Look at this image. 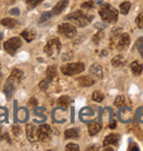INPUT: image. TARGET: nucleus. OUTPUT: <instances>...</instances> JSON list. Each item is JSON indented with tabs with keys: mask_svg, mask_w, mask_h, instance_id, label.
I'll return each mask as SVG.
<instances>
[{
	"mask_svg": "<svg viewBox=\"0 0 143 151\" xmlns=\"http://www.w3.org/2000/svg\"><path fill=\"white\" fill-rule=\"evenodd\" d=\"M65 20H68V21L73 22L74 24H76V25L83 27L90 23V21L93 20V15H88L86 13H84L83 11L78 10V11H75L71 13V14L66 15Z\"/></svg>",
	"mask_w": 143,
	"mask_h": 151,
	"instance_id": "obj_1",
	"label": "nucleus"
},
{
	"mask_svg": "<svg viewBox=\"0 0 143 151\" xmlns=\"http://www.w3.org/2000/svg\"><path fill=\"white\" fill-rule=\"evenodd\" d=\"M99 14L104 21L108 23H113L118 20V11L109 4H104L99 8Z\"/></svg>",
	"mask_w": 143,
	"mask_h": 151,
	"instance_id": "obj_2",
	"label": "nucleus"
},
{
	"mask_svg": "<svg viewBox=\"0 0 143 151\" xmlns=\"http://www.w3.org/2000/svg\"><path fill=\"white\" fill-rule=\"evenodd\" d=\"M85 65L83 63H72L61 67V71L66 76H75L84 71Z\"/></svg>",
	"mask_w": 143,
	"mask_h": 151,
	"instance_id": "obj_3",
	"label": "nucleus"
},
{
	"mask_svg": "<svg viewBox=\"0 0 143 151\" xmlns=\"http://www.w3.org/2000/svg\"><path fill=\"white\" fill-rule=\"evenodd\" d=\"M22 42L19 37H11L4 43V48L8 54L15 55V53L21 47Z\"/></svg>",
	"mask_w": 143,
	"mask_h": 151,
	"instance_id": "obj_4",
	"label": "nucleus"
},
{
	"mask_svg": "<svg viewBox=\"0 0 143 151\" xmlns=\"http://www.w3.org/2000/svg\"><path fill=\"white\" fill-rule=\"evenodd\" d=\"M61 42L58 38H52L47 42V44L44 47V52H45L49 56H55L61 52Z\"/></svg>",
	"mask_w": 143,
	"mask_h": 151,
	"instance_id": "obj_5",
	"label": "nucleus"
},
{
	"mask_svg": "<svg viewBox=\"0 0 143 151\" xmlns=\"http://www.w3.org/2000/svg\"><path fill=\"white\" fill-rule=\"evenodd\" d=\"M57 31H58L60 34H62L63 36H65V37H67V38L74 37V36L77 34L76 27H74L73 24H71V23H63V24L58 25Z\"/></svg>",
	"mask_w": 143,
	"mask_h": 151,
	"instance_id": "obj_6",
	"label": "nucleus"
},
{
	"mask_svg": "<svg viewBox=\"0 0 143 151\" xmlns=\"http://www.w3.org/2000/svg\"><path fill=\"white\" fill-rule=\"evenodd\" d=\"M130 45V36L127 33H121L117 40V48L119 50H123Z\"/></svg>",
	"mask_w": 143,
	"mask_h": 151,
	"instance_id": "obj_7",
	"label": "nucleus"
},
{
	"mask_svg": "<svg viewBox=\"0 0 143 151\" xmlns=\"http://www.w3.org/2000/svg\"><path fill=\"white\" fill-rule=\"evenodd\" d=\"M36 134H38V140H45L47 139L51 135V127L49 125H41L38 129H36Z\"/></svg>",
	"mask_w": 143,
	"mask_h": 151,
	"instance_id": "obj_8",
	"label": "nucleus"
},
{
	"mask_svg": "<svg viewBox=\"0 0 143 151\" xmlns=\"http://www.w3.org/2000/svg\"><path fill=\"white\" fill-rule=\"evenodd\" d=\"M118 117L119 119L122 121L123 123H129L132 121V111L129 107H122L119 112H118Z\"/></svg>",
	"mask_w": 143,
	"mask_h": 151,
	"instance_id": "obj_9",
	"label": "nucleus"
},
{
	"mask_svg": "<svg viewBox=\"0 0 143 151\" xmlns=\"http://www.w3.org/2000/svg\"><path fill=\"white\" fill-rule=\"evenodd\" d=\"M17 84L15 81L9 77V79L7 80V82H6V86H4V93L7 95V99L8 100H10L11 99V95L13 93V91H15V86Z\"/></svg>",
	"mask_w": 143,
	"mask_h": 151,
	"instance_id": "obj_10",
	"label": "nucleus"
},
{
	"mask_svg": "<svg viewBox=\"0 0 143 151\" xmlns=\"http://www.w3.org/2000/svg\"><path fill=\"white\" fill-rule=\"evenodd\" d=\"M119 139H120V136L118 134H110L108 136L106 137L105 140H104V146H117L119 144Z\"/></svg>",
	"mask_w": 143,
	"mask_h": 151,
	"instance_id": "obj_11",
	"label": "nucleus"
},
{
	"mask_svg": "<svg viewBox=\"0 0 143 151\" xmlns=\"http://www.w3.org/2000/svg\"><path fill=\"white\" fill-rule=\"evenodd\" d=\"M26 137L30 141H35L38 140V134H36V128L32 124L26 125Z\"/></svg>",
	"mask_w": 143,
	"mask_h": 151,
	"instance_id": "obj_12",
	"label": "nucleus"
},
{
	"mask_svg": "<svg viewBox=\"0 0 143 151\" xmlns=\"http://www.w3.org/2000/svg\"><path fill=\"white\" fill-rule=\"evenodd\" d=\"M67 4H68V0H60V1L54 6V8H53L52 14H60L61 12L64 11L65 8L67 7Z\"/></svg>",
	"mask_w": 143,
	"mask_h": 151,
	"instance_id": "obj_13",
	"label": "nucleus"
},
{
	"mask_svg": "<svg viewBox=\"0 0 143 151\" xmlns=\"http://www.w3.org/2000/svg\"><path fill=\"white\" fill-rule=\"evenodd\" d=\"M78 83L80 87H84V88H88V87H91L93 84H95V80L90 77H88V76H85V77H80L78 79Z\"/></svg>",
	"mask_w": 143,
	"mask_h": 151,
	"instance_id": "obj_14",
	"label": "nucleus"
},
{
	"mask_svg": "<svg viewBox=\"0 0 143 151\" xmlns=\"http://www.w3.org/2000/svg\"><path fill=\"white\" fill-rule=\"evenodd\" d=\"M130 69H131L132 73L134 76H140L141 72L143 70V65L138 60H134L133 63H131V66H130Z\"/></svg>",
	"mask_w": 143,
	"mask_h": 151,
	"instance_id": "obj_15",
	"label": "nucleus"
},
{
	"mask_svg": "<svg viewBox=\"0 0 143 151\" xmlns=\"http://www.w3.org/2000/svg\"><path fill=\"white\" fill-rule=\"evenodd\" d=\"M101 129V125L100 123H96V122H93L88 125V132L90 136H95L96 134L99 132V130Z\"/></svg>",
	"mask_w": 143,
	"mask_h": 151,
	"instance_id": "obj_16",
	"label": "nucleus"
},
{
	"mask_svg": "<svg viewBox=\"0 0 143 151\" xmlns=\"http://www.w3.org/2000/svg\"><path fill=\"white\" fill-rule=\"evenodd\" d=\"M89 71H90L91 75L96 76V77H98V78H102V76H104L102 67L99 64H94V65H93V66L90 67V69H89Z\"/></svg>",
	"mask_w": 143,
	"mask_h": 151,
	"instance_id": "obj_17",
	"label": "nucleus"
},
{
	"mask_svg": "<svg viewBox=\"0 0 143 151\" xmlns=\"http://www.w3.org/2000/svg\"><path fill=\"white\" fill-rule=\"evenodd\" d=\"M23 76H24V73H23V71H21L20 69H13L11 72V75H10V78H11L13 81H15L17 83H19L21 80L23 79Z\"/></svg>",
	"mask_w": 143,
	"mask_h": 151,
	"instance_id": "obj_18",
	"label": "nucleus"
},
{
	"mask_svg": "<svg viewBox=\"0 0 143 151\" xmlns=\"http://www.w3.org/2000/svg\"><path fill=\"white\" fill-rule=\"evenodd\" d=\"M111 64H112L113 67H117V68L122 67V66H124V64H125L124 57L122 56V55H117V56H115L112 59H111Z\"/></svg>",
	"mask_w": 143,
	"mask_h": 151,
	"instance_id": "obj_19",
	"label": "nucleus"
},
{
	"mask_svg": "<svg viewBox=\"0 0 143 151\" xmlns=\"http://www.w3.org/2000/svg\"><path fill=\"white\" fill-rule=\"evenodd\" d=\"M1 24L4 25V27H8V29H13L18 25V21L15 19H12V18H6L1 21Z\"/></svg>",
	"mask_w": 143,
	"mask_h": 151,
	"instance_id": "obj_20",
	"label": "nucleus"
},
{
	"mask_svg": "<svg viewBox=\"0 0 143 151\" xmlns=\"http://www.w3.org/2000/svg\"><path fill=\"white\" fill-rule=\"evenodd\" d=\"M21 36H22L26 42H32L34 38H35L36 34H35V32H34L33 30H26L21 33Z\"/></svg>",
	"mask_w": 143,
	"mask_h": 151,
	"instance_id": "obj_21",
	"label": "nucleus"
},
{
	"mask_svg": "<svg viewBox=\"0 0 143 151\" xmlns=\"http://www.w3.org/2000/svg\"><path fill=\"white\" fill-rule=\"evenodd\" d=\"M56 75H57V70L55 66H50V67H47V69H46V78L50 81H52L56 77Z\"/></svg>",
	"mask_w": 143,
	"mask_h": 151,
	"instance_id": "obj_22",
	"label": "nucleus"
},
{
	"mask_svg": "<svg viewBox=\"0 0 143 151\" xmlns=\"http://www.w3.org/2000/svg\"><path fill=\"white\" fill-rule=\"evenodd\" d=\"M79 136V132L77 128H69L65 130V138L66 139H72V138H77Z\"/></svg>",
	"mask_w": 143,
	"mask_h": 151,
	"instance_id": "obj_23",
	"label": "nucleus"
},
{
	"mask_svg": "<svg viewBox=\"0 0 143 151\" xmlns=\"http://www.w3.org/2000/svg\"><path fill=\"white\" fill-rule=\"evenodd\" d=\"M69 102H71V99L68 98L67 95H62V96L57 100V104L60 106H63V107H67Z\"/></svg>",
	"mask_w": 143,
	"mask_h": 151,
	"instance_id": "obj_24",
	"label": "nucleus"
},
{
	"mask_svg": "<svg viewBox=\"0 0 143 151\" xmlns=\"http://www.w3.org/2000/svg\"><path fill=\"white\" fill-rule=\"evenodd\" d=\"M120 12L122 14H128L129 10H130V8H131V4L129 2V1H124L122 4H120Z\"/></svg>",
	"mask_w": 143,
	"mask_h": 151,
	"instance_id": "obj_25",
	"label": "nucleus"
},
{
	"mask_svg": "<svg viewBox=\"0 0 143 151\" xmlns=\"http://www.w3.org/2000/svg\"><path fill=\"white\" fill-rule=\"evenodd\" d=\"M91 98H93V100H94L95 102H102L104 99H105V95L102 94L100 91H95Z\"/></svg>",
	"mask_w": 143,
	"mask_h": 151,
	"instance_id": "obj_26",
	"label": "nucleus"
},
{
	"mask_svg": "<svg viewBox=\"0 0 143 151\" xmlns=\"http://www.w3.org/2000/svg\"><path fill=\"white\" fill-rule=\"evenodd\" d=\"M136 48H138V50H139V53L141 54V56L143 57V37H139L136 40Z\"/></svg>",
	"mask_w": 143,
	"mask_h": 151,
	"instance_id": "obj_27",
	"label": "nucleus"
},
{
	"mask_svg": "<svg viewBox=\"0 0 143 151\" xmlns=\"http://www.w3.org/2000/svg\"><path fill=\"white\" fill-rule=\"evenodd\" d=\"M43 0H26V4L29 9H33L34 7H36L38 4H40Z\"/></svg>",
	"mask_w": 143,
	"mask_h": 151,
	"instance_id": "obj_28",
	"label": "nucleus"
},
{
	"mask_svg": "<svg viewBox=\"0 0 143 151\" xmlns=\"http://www.w3.org/2000/svg\"><path fill=\"white\" fill-rule=\"evenodd\" d=\"M124 104V96L123 95H118L116 100H115V105L117 106V107H121V106H123Z\"/></svg>",
	"mask_w": 143,
	"mask_h": 151,
	"instance_id": "obj_29",
	"label": "nucleus"
},
{
	"mask_svg": "<svg viewBox=\"0 0 143 151\" xmlns=\"http://www.w3.org/2000/svg\"><path fill=\"white\" fill-rule=\"evenodd\" d=\"M136 23L139 29L143 30V12H141V13L138 15V18H136Z\"/></svg>",
	"mask_w": 143,
	"mask_h": 151,
	"instance_id": "obj_30",
	"label": "nucleus"
},
{
	"mask_svg": "<svg viewBox=\"0 0 143 151\" xmlns=\"http://www.w3.org/2000/svg\"><path fill=\"white\" fill-rule=\"evenodd\" d=\"M136 119H138V121H140L141 123H143V106L142 107H139V109L136 110Z\"/></svg>",
	"mask_w": 143,
	"mask_h": 151,
	"instance_id": "obj_31",
	"label": "nucleus"
},
{
	"mask_svg": "<svg viewBox=\"0 0 143 151\" xmlns=\"http://www.w3.org/2000/svg\"><path fill=\"white\" fill-rule=\"evenodd\" d=\"M65 150L66 151H78L79 147L75 144H68L66 147H65Z\"/></svg>",
	"mask_w": 143,
	"mask_h": 151,
	"instance_id": "obj_32",
	"label": "nucleus"
},
{
	"mask_svg": "<svg viewBox=\"0 0 143 151\" xmlns=\"http://www.w3.org/2000/svg\"><path fill=\"white\" fill-rule=\"evenodd\" d=\"M50 82H51V81H50V80L46 78V79H44L43 81H41V82H40L39 87H40V89H41V90H46V88L49 87V83Z\"/></svg>",
	"mask_w": 143,
	"mask_h": 151,
	"instance_id": "obj_33",
	"label": "nucleus"
},
{
	"mask_svg": "<svg viewBox=\"0 0 143 151\" xmlns=\"http://www.w3.org/2000/svg\"><path fill=\"white\" fill-rule=\"evenodd\" d=\"M94 1H91V0H89V1H86V2H84V4H82V8L83 9H93L94 8Z\"/></svg>",
	"mask_w": 143,
	"mask_h": 151,
	"instance_id": "obj_34",
	"label": "nucleus"
},
{
	"mask_svg": "<svg viewBox=\"0 0 143 151\" xmlns=\"http://www.w3.org/2000/svg\"><path fill=\"white\" fill-rule=\"evenodd\" d=\"M51 17H52V12H44L41 18H40V22H44L46 20H49Z\"/></svg>",
	"mask_w": 143,
	"mask_h": 151,
	"instance_id": "obj_35",
	"label": "nucleus"
},
{
	"mask_svg": "<svg viewBox=\"0 0 143 151\" xmlns=\"http://www.w3.org/2000/svg\"><path fill=\"white\" fill-rule=\"evenodd\" d=\"M100 38H102V32H101V31H100V32H98L97 34L93 37V42H94L95 44H98V43H99V41H100Z\"/></svg>",
	"mask_w": 143,
	"mask_h": 151,
	"instance_id": "obj_36",
	"label": "nucleus"
},
{
	"mask_svg": "<svg viewBox=\"0 0 143 151\" xmlns=\"http://www.w3.org/2000/svg\"><path fill=\"white\" fill-rule=\"evenodd\" d=\"M29 105L32 106V107H35V106L38 105V100L35 98H31L30 101H29Z\"/></svg>",
	"mask_w": 143,
	"mask_h": 151,
	"instance_id": "obj_37",
	"label": "nucleus"
},
{
	"mask_svg": "<svg viewBox=\"0 0 143 151\" xmlns=\"http://www.w3.org/2000/svg\"><path fill=\"white\" fill-rule=\"evenodd\" d=\"M12 130H13L15 135H17V136L20 134V128L18 127V126H13V127H12Z\"/></svg>",
	"mask_w": 143,
	"mask_h": 151,
	"instance_id": "obj_38",
	"label": "nucleus"
},
{
	"mask_svg": "<svg viewBox=\"0 0 143 151\" xmlns=\"http://www.w3.org/2000/svg\"><path fill=\"white\" fill-rule=\"evenodd\" d=\"M129 150H136V151H138V150H139V148H138V146H136V145L132 144V145H130V148H129Z\"/></svg>",
	"mask_w": 143,
	"mask_h": 151,
	"instance_id": "obj_39",
	"label": "nucleus"
},
{
	"mask_svg": "<svg viewBox=\"0 0 143 151\" xmlns=\"http://www.w3.org/2000/svg\"><path fill=\"white\" fill-rule=\"evenodd\" d=\"M10 13L15 15H19V10L18 9H12V10H10Z\"/></svg>",
	"mask_w": 143,
	"mask_h": 151,
	"instance_id": "obj_40",
	"label": "nucleus"
},
{
	"mask_svg": "<svg viewBox=\"0 0 143 151\" xmlns=\"http://www.w3.org/2000/svg\"><path fill=\"white\" fill-rule=\"evenodd\" d=\"M87 150H98V146H90L87 148Z\"/></svg>",
	"mask_w": 143,
	"mask_h": 151,
	"instance_id": "obj_41",
	"label": "nucleus"
},
{
	"mask_svg": "<svg viewBox=\"0 0 143 151\" xmlns=\"http://www.w3.org/2000/svg\"><path fill=\"white\" fill-rule=\"evenodd\" d=\"M102 0H97V4H101Z\"/></svg>",
	"mask_w": 143,
	"mask_h": 151,
	"instance_id": "obj_42",
	"label": "nucleus"
},
{
	"mask_svg": "<svg viewBox=\"0 0 143 151\" xmlns=\"http://www.w3.org/2000/svg\"><path fill=\"white\" fill-rule=\"evenodd\" d=\"M1 40H2V34L0 33V41H1Z\"/></svg>",
	"mask_w": 143,
	"mask_h": 151,
	"instance_id": "obj_43",
	"label": "nucleus"
},
{
	"mask_svg": "<svg viewBox=\"0 0 143 151\" xmlns=\"http://www.w3.org/2000/svg\"><path fill=\"white\" fill-rule=\"evenodd\" d=\"M0 130H1V129H0ZM1 139H2V137H1V136H0V140H1Z\"/></svg>",
	"mask_w": 143,
	"mask_h": 151,
	"instance_id": "obj_44",
	"label": "nucleus"
}]
</instances>
